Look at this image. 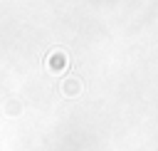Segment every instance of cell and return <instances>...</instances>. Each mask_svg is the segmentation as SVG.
<instances>
[{
    "instance_id": "obj_1",
    "label": "cell",
    "mask_w": 158,
    "mask_h": 151,
    "mask_svg": "<svg viewBox=\"0 0 158 151\" xmlns=\"http://www.w3.org/2000/svg\"><path fill=\"white\" fill-rule=\"evenodd\" d=\"M67 67H69V57H67L64 50H54V52H49V57H47V69H49V72L59 74V72H64Z\"/></svg>"
},
{
    "instance_id": "obj_2",
    "label": "cell",
    "mask_w": 158,
    "mask_h": 151,
    "mask_svg": "<svg viewBox=\"0 0 158 151\" xmlns=\"http://www.w3.org/2000/svg\"><path fill=\"white\" fill-rule=\"evenodd\" d=\"M62 92H64L67 97H77V94L81 92V82H79V79H67V82L62 84Z\"/></svg>"
}]
</instances>
